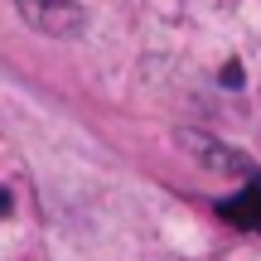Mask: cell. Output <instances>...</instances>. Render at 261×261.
I'll use <instances>...</instances> for the list:
<instances>
[{"mask_svg":"<svg viewBox=\"0 0 261 261\" xmlns=\"http://www.w3.org/2000/svg\"><path fill=\"white\" fill-rule=\"evenodd\" d=\"M19 15L44 34H73L83 24V10L73 0H19Z\"/></svg>","mask_w":261,"mask_h":261,"instance_id":"cell-1","label":"cell"},{"mask_svg":"<svg viewBox=\"0 0 261 261\" xmlns=\"http://www.w3.org/2000/svg\"><path fill=\"white\" fill-rule=\"evenodd\" d=\"M218 213H223L227 223H237L242 232H261V174H256L247 189H237L232 198H223Z\"/></svg>","mask_w":261,"mask_h":261,"instance_id":"cell-2","label":"cell"}]
</instances>
